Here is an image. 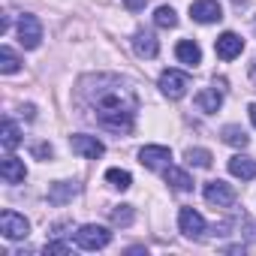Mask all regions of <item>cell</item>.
<instances>
[{
  "mask_svg": "<svg viewBox=\"0 0 256 256\" xmlns=\"http://www.w3.org/2000/svg\"><path fill=\"white\" fill-rule=\"evenodd\" d=\"M72 247L66 244V241H48L46 244V253H70Z\"/></svg>",
  "mask_w": 256,
  "mask_h": 256,
  "instance_id": "26",
  "label": "cell"
},
{
  "mask_svg": "<svg viewBox=\"0 0 256 256\" xmlns=\"http://www.w3.org/2000/svg\"><path fill=\"white\" fill-rule=\"evenodd\" d=\"M0 142H4L6 151H16L22 145V133H18V126L16 120H4V130H0Z\"/></svg>",
  "mask_w": 256,
  "mask_h": 256,
  "instance_id": "20",
  "label": "cell"
},
{
  "mask_svg": "<svg viewBox=\"0 0 256 256\" xmlns=\"http://www.w3.org/2000/svg\"><path fill=\"white\" fill-rule=\"evenodd\" d=\"M187 163H190V166H196V169H211L214 157H211V151H208V148H190V151H187Z\"/></svg>",
  "mask_w": 256,
  "mask_h": 256,
  "instance_id": "21",
  "label": "cell"
},
{
  "mask_svg": "<svg viewBox=\"0 0 256 256\" xmlns=\"http://www.w3.org/2000/svg\"><path fill=\"white\" fill-rule=\"evenodd\" d=\"M108 217H112L114 226H130V223L136 220V211H133V205H114Z\"/></svg>",
  "mask_w": 256,
  "mask_h": 256,
  "instance_id": "23",
  "label": "cell"
},
{
  "mask_svg": "<svg viewBox=\"0 0 256 256\" xmlns=\"http://www.w3.org/2000/svg\"><path fill=\"white\" fill-rule=\"evenodd\" d=\"M235 4H244V0H235Z\"/></svg>",
  "mask_w": 256,
  "mask_h": 256,
  "instance_id": "31",
  "label": "cell"
},
{
  "mask_svg": "<svg viewBox=\"0 0 256 256\" xmlns=\"http://www.w3.org/2000/svg\"><path fill=\"white\" fill-rule=\"evenodd\" d=\"M24 175H28V169H24V163L18 157H6L4 163H0V178H4L6 184H22Z\"/></svg>",
  "mask_w": 256,
  "mask_h": 256,
  "instance_id": "16",
  "label": "cell"
},
{
  "mask_svg": "<svg viewBox=\"0 0 256 256\" xmlns=\"http://www.w3.org/2000/svg\"><path fill=\"white\" fill-rule=\"evenodd\" d=\"M247 72H250V82L256 84V58H253V64H250V70H247Z\"/></svg>",
  "mask_w": 256,
  "mask_h": 256,
  "instance_id": "29",
  "label": "cell"
},
{
  "mask_svg": "<svg viewBox=\"0 0 256 256\" xmlns=\"http://www.w3.org/2000/svg\"><path fill=\"white\" fill-rule=\"evenodd\" d=\"M196 106H199V112L214 114L223 106V88H205V90H199L196 94Z\"/></svg>",
  "mask_w": 256,
  "mask_h": 256,
  "instance_id": "13",
  "label": "cell"
},
{
  "mask_svg": "<svg viewBox=\"0 0 256 256\" xmlns=\"http://www.w3.org/2000/svg\"><path fill=\"white\" fill-rule=\"evenodd\" d=\"M76 193H78V184L76 181H58V184L48 187V202L52 205H66V202H72Z\"/></svg>",
  "mask_w": 256,
  "mask_h": 256,
  "instance_id": "15",
  "label": "cell"
},
{
  "mask_svg": "<svg viewBox=\"0 0 256 256\" xmlns=\"http://www.w3.org/2000/svg\"><path fill=\"white\" fill-rule=\"evenodd\" d=\"M154 24H157V28H175V24H178L175 10H172V6H160V10L154 12Z\"/></svg>",
  "mask_w": 256,
  "mask_h": 256,
  "instance_id": "25",
  "label": "cell"
},
{
  "mask_svg": "<svg viewBox=\"0 0 256 256\" xmlns=\"http://www.w3.org/2000/svg\"><path fill=\"white\" fill-rule=\"evenodd\" d=\"M133 48H136L139 58H157L160 42H157V36H154L151 30H136V34H133Z\"/></svg>",
  "mask_w": 256,
  "mask_h": 256,
  "instance_id": "12",
  "label": "cell"
},
{
  "mask_svg": "<svg viewBox=\"0 0 256 256\" xmlns=\"http://www.w3.org/2000/svg\"><path fill=\"white\" fill-rule=\"evenodd\" d=\"M202 196H205V202L214 205V208H229V205H235V190H232V184H226V181H208L205 190H202Z\"/></svg>",
  "mask_w": 256,
  "mask_h": 256,
  "instance_id": "5",
  "label": "cell"
},
{
  "mask_svg": "<svg viewBox=\"0 0 256 256\" xmlns=\"http://www.w3.org/2000/svg\"><path fill=\"white\" fill-rule=\"evenodd\" d=\"M34 157H40V160H48V157H52V145H46V142L34 145Z\"/></svg>",
  "mask_w": 256,
  "mask_h": 256,
  "instance_id": "27",
  "label": "cell"
},
{
  "mask_svg": "<svg viewBox=\"0 0 256 256\" xmlns=\"http://www.w3.org/2000/svg\"><path fill=\"white\" fill-rule=\"evenodd\" d=\"M247 112H250V120H253V126H256V102H250V108H247Z\"/></svg>",
  "mask_w": 256,
  "mask_h": 256,
  "instance_id": "30",
  "label": "cell"
},
{
  "mask_svg": "<svg viewBox=\"0 0 256 256\" xmlns=\"http://www.w3.org/2000/svg\"><path fill=\"white\" fill-rule=\"evenodd\" d=\"M70 148L76 154H82L84 160H100L106 154V145L96 136H70Z\"/></svg>",
  "mask_w": 256,
  "mask_h": 256,
  "instance_id": "9",
  "label": "cell"
},
{
  "mask_svg": "<svg viewBox=\"0 0 256 256\" xmlns=\"http://www.w3.org/2000/svg\"><path fill=\"white\" fill-rule=\"evenodd\" d=\"M18 42H22L24 48H40V42H42V24H40L36 16L24 12V16L18 18Z\"/></svg>",
  "mask_w": 256,
  "mask_h": 256,
  "instance_id": "3",
  "label": "cell"
},
{
  "mask_svg": "<svg viewBox=\"0 0 256 256\" xmlns=\"http://www.w3.org/2000/svg\"><path fill=\"white\" fill-rule=\"evenodd\" d=\"M78 106L84 118L96 120V126L112 133H133L139 114V94L136 88L112 72L84 76L78 82Z\"/></svg>",
  "mask_w": 256,
  "mask_h": 256,
  "instance_id": "1",
  "label": "cell"
},
{
  "mask_svg": "<svg viewBox=\"0 0 256 256\" xmlns=\"http://www.w3.org/2000/svg\"><path fill=\"white\" fill-rule=\"evenodd\" d=\"M124 6L130 10V12H139V10H145V6H148V0H124Z\"/></svg>",
  "mask_w": 256,
  "mask_h": 256,
  "instance_id": "28",
  "label": "cell"
},
{
  "mask_svg": "<svg viewBox=\"0 0 256 256\" xmlns=\"http://www.w3.org/2000/svg\"><path fill=\"white\" fill-rule=\"evenodd\" d=\"M220 139H223L226 145H232V148H247V142H250V136L241 130L238 124H226L223 130H220Z\"/></svg>",
  "mask_w": 256,
  "mask_h": 256,
  "instance_id": "19",
  "label": "cell"
},
{
  "mask_svg": "<svg viewBox=\"0 0 256 256\" xmlns=\"http://www.w3.org/2000/svg\"><path fill=\"white\" fill-rule=\"evenodd\" d=\"M169 160H172V151L166 145H145L139 151V163L148 166V169H166Z\"/></svg>",
  "mask_w": 256,
  "mask_h": 256,
  "instance_id": "11",
  "label": "cell"
},
{
  "mask_svg": "<svg viewBox=\"0 0 256 256\" xmlns=\"http://www.w3.org/2000/svg\"><path fill=\"white\" fill-rule=\"evenodd\" d=\"M178 226H181V232L187 235V238H193V241H199L202 235H205V217L199 214V211H193V208H181V214H178Z\"/></svg>",
  "mask_w": 256,
  "mask_h": 256,
  "instance_id": "7",
  "label": "cell"
},
{
  "mask_svg": "<svg viewBox=\"0 0 256 256\" xmlns=\"http://www.w3.org/2000/svg\"><path fill=\"white\" fill-rule=\"evenodd\" d=\"M0 232H4L10 241H18V238H28V232H30V223L24 220V214L4 211V214H0Z\"/></svg>",
  "mask_w": 256,
  "mask_h": 256,
  "instance_id": "6",
  "label": "cell"
},
{
  "mask_svg": "<svg viewBox=\"0 0 256 256\" xmlns=\"http://www.w3.org/2000/svg\"><path fill=\"white\" fill-rule=\"evenodd\" d=\"M214 52H217V58H220V60H235V58L244 52V40H241L238 34L226 30V34H220V36H217Z\"/></svg>",
  "mask_w": 256,
  "mask_h": 256,
  "instance_id": "8",
  "label": "cell"
},
{
  "mask_svg": "<svg viewBox=\"0 0 256 256\" xmlns=\"http://www.w3.org/2000/svg\"><path fill=\"white\" fill-rule=\"evenodd\" d=\"M106 181H108L114 190H130L133 175H130V172H124V169H108V172H106Z\"/></svg>",
  "mask_w": 256,
  "mask_h": 256,
  "instance_id": "24",
  "label": "cell"
},
{
  "mask_svg": "<svg viewBox=\"0 0 256 256\" xmlns=\"http://www.w3.org/2000/svg\"><path fill=\"white\" fill-rule=\"evenodd\" d=\"M108 241H112V232L96 223H88L76 232V244L82 250H102V247H108Z\"/></svg>",
  "mask_w": 256,
  "mask_h": 256,
  "instance_id": "2",
  "label": "cell"
},
{
  "mask_svg": "<svg viewBox=\"0 0 256 256\" xmlns=\"http://www.w3.org/2000/svg\"><path fill=\"white\" fill-rule=\"evenodd\" d=\"M229 172H232L235 178H241V181H253V178H256V160L247 157V154H235V157L229 160Z\"/></svg>",
  "mask_w": 256,
  "mask_h": 256,
  "instance_id": "14",
  "label": "cell"
},
{
  "mask_svg": "<svg viewBox=\"0 0 256 256\" xmlns=\"http://www.w3.org/2000/svg\"><path fill=\"white\" fill-rule=\"evenodd\" d=\"M18 66H22V60H18V54L10 48V46H4L0 48V72H18Z\"/></svg>",
  "mask_w": 256,
  "mask_h": 256,
  "instance_id": "22",
  "label": "cell"
},
{
  "mask_svg": "<svg viewBox=\"0 0 256 256\" xmlns=\"http://www.w3.org/2000/svg\"><path fill=\"white\" fill-rule=\"evenodd\" d=\"M175 58H178L181 64H187V66H199V64H202V48H199L193 40H181V42L175 46Z\"/></svg>",
  "mask_w": 256,
  "mask_h": 256,
  "instance_id": "17",
  "label": "cell"
},
{
  "mask_svg": "<svg viewBox=\"0 0 256 256\" xmlns=\"http://www.w3.org/2000/svg\"><path fill=\"white\" fill-rule=\"evenodd\" d=\"M187 88H190V76L181 72V70H166V72L160 76V90H163L169 100H181V96L187 94Z\"/></svg>",
  "mask_w": 256,
  "mask_h": 256,
  "instance_id": "4",
  "label": "cell"
},
{
  "mask_svg": "<svg viewBox=\"0 0 256 256\" xmlns=\"http://www.w3.org/2000/svg\"><path fill=\"white\" fill-rule=\"evenodd\" d=\"M190 16L199 24H214L223 18V10H220L217 0H196V4H190Z\"/></svg>",
  "mask_w": 256,
  "mask_h": 256,
  "instance_id": "10",
  "label": "cell"
},
{
  "mask_svg": "<svg viewBox=\"0 0 256 256\" xmlns=\"http://www.w3.org/2000/svg\"><path fill=\"white\" fill-rule=\"evenodd\" d=\"M163 175H166V184H169L172 190H178V193H190V190H193V178H190L184 169H178V166H166Z\"/></svg>",
  "mask_w": 256,
  "mask_h": 256,
  "instance_id": "18",
  "label": "cell"
}]
</instances>
